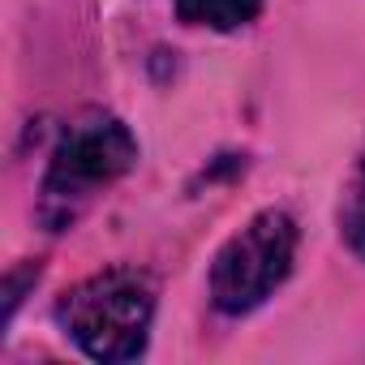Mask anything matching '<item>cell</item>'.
<instances>
[{"label":"cell","instance_id":"1","mask_svg":"<svg viewBox=\"0 0 365 365\" xmlns=\"http://www.w3.org/2000/svg\"><path fill=\"white\" fill-rule=\"evenodd\" d=\"M155 318V284L133 267H108L82 284H73L56 301V322L65 335L103 365L138 361L146 352Z\"/></svg>","mask_w":365,"mask_h":365},{"label":"cell","instance_id":"2","mask_svg":"<svg viewBox=\"0 0 365 365\" xmlns=\"http://www.w3.org/2000/svg\"><path fill=\"white\" fill-rule=\"evenodd\" d=\"M138 163V138L116 116H91L65 129L43 176V220L65 228L86 198L108 190Z\"/></svg>","mask_w":365,"mask_h":365},{"label":"cell","instance_id":"3","mask_svg":"<svg viewBox=\"0 0 365 365\" xmlns=\"http://www.w3.org/2000/svg\"><path fill=\"white\" fill-rule=\"evenodd\" d=\"M297 224L288 211H258L241 232H232L211 262V305L228 318L258 309L292 275Z\"/></svg>","mask_w":365,"mask_h":365},{"label":"cell","instance_id":"4","mask_svg":"<svg viewBox=\"0 0 365 365\" xmlns=\"http://www.w3.org/2000/svg\"><path fill=\"white\" fill-rule=\"evenodd\" d=\"M172 5L180 22L207 31H241L262 14V0H172Z\"/></svg>","mask_w":365,"mask_h":365},{"label":"cell","instance_id":"5","mask_svg":"<svg viewBox=\"0 0 365 365\" xmlns=\"http://www.w3.org/2000/svg\"><path fill=\"white\" fill-rule=\"evenodd\" d=\"M339 228H344L348 250L365 262V146H361V155H356V168H352V180H348V194H344Z\"/></svg>","mask_w":365,"mask_h":365}]
</instances>
